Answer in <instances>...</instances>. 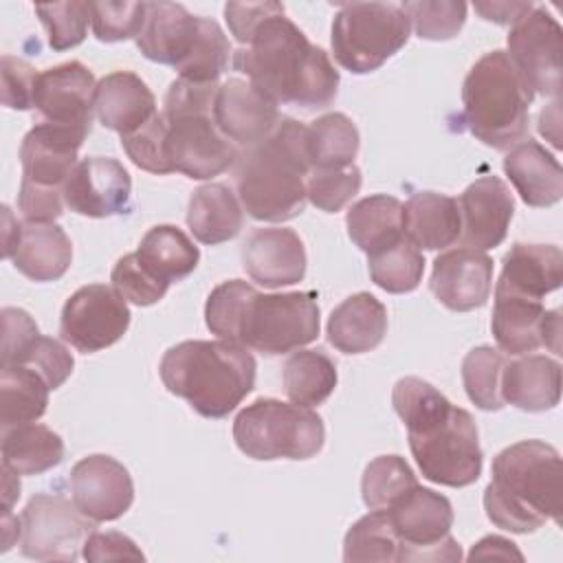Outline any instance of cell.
Segmentation results:
<instances>
[{"instance_id":"cell-12","label":"cell","mask_w":563,"mask_h":563,"mask_svg":"<svg viewBox=\"0 0 563 563\" xmlns=\"http://www.w3.org/2000/svg\"><path fill=\"white\" fill-rule=\"evenodd\" d=\"M92 530L95 521L66 497L37 493L20 515V552L35 561H77Z\"/></svg>"},{"instance_id":"cell-9","label":"cell","mask_w":563,"mask_h":563,"mask_svg":"<svg viewBox=\"0 0 563 563\" xmlns=\"http://www.w3.org/2000/svg\"><path fill=\"white\" fill-rule=\"evenodd\" d=\"M233 440L253 460H308L323 449L325 427L310 407L257 398L235 416Z\"/></svg>"},{"instance_id":"cell-4","label":"cell","mask_w":563,"mask_h":563,"mask_svg":"<svg viewBox=\"0 0 563 563\" xmlns=\"http://www.w3.org/2000/svg\"><path fill=\"white\" fill-rule=\"evenodd\" d=\"M231 169L238 200L251 218L262 222L297 218L306 209V180L312 172L308 125L282 117L264 141L240 150Z\"/></svg>"},{"instance_id":"cell-15","label":"cell","mask_w":563,"mask_h":563,"mask_svg":"<svg viewBox=\"0 0 563 563\" xmlns=\"http://www.w3.org/2000/svg\"><path fill=\"white\" fill-rule=\"evenodd\" d=\"M88 134L90 128L84 125H64L51 121L33 125L20 145V185L64 194V183L79 163L77 154Z\"/></svg>"},{"instance_id":"cell-29","label":"cell","mask_w":563,"mask_h":563,"mask_svg":"<svg viewBox=\"0 0 563 563\" xmlns=\"http://www.w3.org/2000/svg\"><path fill=\"white\" fill-rule=\"evenodd\" d=\"M9 260L33 282H55L73 262V244L66 231L55 222L22 220L18 242Z\"/></svg>"},{"instance_id":"cell-53","label":"cell","mask_w":563,"mask_h":563,"mask_svg":"<svg viewBox=\"0 0 563 563\" xmlns=\"http://www.w3.org/2000/svg\"><path fill=\"white\" fill-rule=\"evenodd\" d=\"M534 9L532 2H475V11L497 24H515Z\"/></svg>"},{"instance_id":"cell-1","label":"cell","mask_w":563,"mask_h":563,"mask_svg":"<svg viewBox=\"0 0 563 563\" xmlns=\"http://www.w3.org/2000/svg\"><path fill=\"white\" fill-rule=\"evenodd\" d=\"M231 64L277 106L323 110L339 92L341 77L330 55L308 42L279 2L251 29Z\"/></svg>"},{"instance_id":"cell-51","label":"cell","mask_w":563,"mask_h":563,"mask_svg":"<svg viewBox=\"0 0 563 563\" xmlns=\"http://www.w3.org/2000/svg\"><path fill=\"white\" fill-rule=\"evenodd\" d=\"M2 103L11 110H31L37 73L35 68L13 55H2Z\"/></svg>"},{"instance_id":"cell-38","label":"cell","mask_w":563,"mask_h":563,"mask_svg":"<svg viewBox=\"0 0 563 563\" xmlns=\"http://www.w3.org/2000/svg\"><path fill=\"white\" fill-rule=\"evenodd\" d=\"M361 136L343 112H330L308 125V158L312 169H341L354 165Z\"/></svg>"},{"instance_id":"cell-27","label":"cell","mask_w":563,"mask_h":563,"mask_svg":"<svg viewBox=\"0 0 563 563\" xmlns=\"http://www.w3.org/2000/svg\"><path fill=\"white\" fill-rule=\"evenodd\" d=\"M504 172L528 207H552L563 196L561 163L532 139L510 147L504 156Z\"/></svg>"},{"instance_id":"cell-50","label":"cell","mask_w":563,"mask_h":563,"mask_svg":"<svg viewBox=\"0 0 563 563\" xmlns=\"http://www.w3.org/2000/svg\"><path fill=\"white\" fill-rule=\"evenodd\" d=\"M2 350L0 365H15L29 345L40 336L37 323L22 308H2Z\"/></svg>"},{"instance_id":"cell-37","label":"cell","mask_w":563,"mask_h":563,"mask_svg":"<svg viewBox=\"0 0 563 563\" xmlns=\"http://www.w3.org/2000/svg\"><path fill=\"white\" fill-rule=\"evenodd\" d=\"M336 365L323 350H295L284 363V391L301 407L325 402L336 387Z\"/></svg>"},{"instance_id":"cell-26","label":"cell","mask_w":563,"mask_h":563,"mask_svg":"<svg viewBox=\"0 0 563 563\" xmlns=\"http://www.w3.org/2000/svg\"><path fill=\"white\" fill-rule=\"evenodd\" d=\"M563 284V253L554 244L517 242L501 262L495 290L543 301Z\"/></svg>"},{"instance_id":"cell-16","label":"cell","mask_w":563,"mask_h":563,"mask_svg":"<svg viewBox=\"0 0 563 563\" xmlns=\"http://www.w3.org/2000/svg\"><path fill=\"white\" fill-rule=\"evenodd\" d=\"M490 330L504 354L521 356L539 347L561 354V310H545L539 299L495 290Z\"/></svg>"},{"instance_id":"cell-2","label":"cell","mask_w":563,"mask_h":563,"mask_svg":"<svg viewBox=\"0 0 563 563\" xmlns=\"http://www.w3.org/2000/svg\"><path fill=\"white\" fill-rule=\"evenodd\" d=\"M391 405L407 427L409 449L424 479L451 488L479 479L484 453L477 424L466 409L418 376H405L394 385Z\"/></svg>"},{"instance_id":"cell-28","label":"cell","mask_w":563,"mask_h":563,"mask_svg":"<svg viewBox=\"0 0 563 563\" xmlns=\"http://www.w3.org/2000/svg\"><path fill=\"white\" fill-rule=\"evenodd\" d=\"M501 398L530 413L554 409L561 400V363L545 354H521L504 365Z\"/></svg>"},{"instance_id":"cell-39","label":"cell","mask_w":563,"mask_h":563,"mask_svg":"<svg viewBox=\"0 0 563 563\" xmlns=\"http://www.w3.org/2000/svg\"><path fill=\"white\" fill-rule=\"evenodd\" d=\"M343 561H402V543L385 510H369L345 532Z\"/></svg>"},{"instance_id":"cell-22","label":"cell","mask_w":563,"mask_h":563,"mask_svg":"<svg viewBox=\"0 0 563 563\" xmlns=\"http://www.w3.org/2000/svg\"><path fill=\"white\" fill-rule=\"evenodd\" d=\"M457 205L462 218V246L484 253L506 240L515 213V198L501 178H477L462 191Z\"/></svg>"},{"instance_id":"cell-55","label":"cell","mask_w":563,"mask_h":563,"mask_svg":"<svg viewBox=\"0 0 563 563\" xmlns=\"http://www.w3.org/2000/svg\"><path fill=\"white\" fill-rule=\"evenodd\" d=\"M18 233H20V222L18 218H13L11 209L4 205L2 207V255L9 260L11 251L18 242Z\"/></svg>"},{"instance_id":"cell-33","label":"cell","mask_w":563,"mask_h":563,"mask_svg":"<svg viewBox=\"0 0 563 563\" xmlns=\"http://www.w3.org/2000/svg\"><path fill=\"white\" fill-rule=\"evenodd\" d=\"M350 240L374 255L405 238L402 202L387 194H374L354 202L345 216Z\"/></svg>"},{"instance_id":"cell-54","label":"cell","mask_w":563,"mask_h":563,"mask_svg":"<svg viewBox=\"0 0 563 563\" xmlns=\"http://www.w3.org/2000/svg\"><path fill=\"white\" fill-rule=\"evenodd\" d=\"M471 561L475 559H517V561H523V554L517 550V545L504 537H497V534H490V537H484L482 541H477L468 554Z\"/></svg>"},{"instance_id":"cell-25","label":"cell","mask_w":563,"mask_h":563,"mask_svg":"<svg viewBox=\"0 0 563 563\" xmlns=\"http://www.w3.org/2000/svg\"><path fill=\"white\" fill-rule=\"evenodd\" d=\"M95 114L103 128L125 136L158 112L152 90L136 73L114 70L97 81Z\"/></svg>"},{"instance_id":"cell-56","label":"cell","mask_w":563,"mask_h":563,"mask_svg":"<svg viewBox=\"0 0 563 563\" xmlns=\"http://www.w3.org/2000/svg\"><path fill=\"white\" fill-rule=\"evenodd\" d=\"M20 497V475L2 466V501H4V512H11L13 501Z\"/></svg>"},{"instance_id":"cell-31","label":"cell","mask_w":563,"mask_h":563,"mask_svg":"<svg viewBox=\"0 0 563 563\" xmlns=\"http://www.w3.org/2000/svg\"><path fill=\"white\" fill-rule=\"evenodd\" d=\"M387 334V308L369 292L345 297L328 319V341L343 354H365Z\"/></svg>"},{"instance_id":"cell-24","label":"cell","mask_w":563,"mask_h":563,"mask_svg":"<svg viewBox=\"0 0 563 563\" xmlns=\"http://www.w3.org/2000/svg\"><path fill=\"white\" fill-rule=\"evenodd\" d=\"M246 275L264 288L299 284L306 275L308 257L301 238L286 227L255 229L242 246Z\"/></svg>"},{"instance_id":"cell-10","label":"cell","mask_w":563,"mask_h":563,"mask_svg":"<svg viewBox=\"0 0 563 563\" xmlns=\"http://www.w3.org/2000/svg\"><path fill=\"white\" fill-rule=\"evenodd\" d=\"M411 22L400 4L345 2L332 20V55L354 75L378 70L409 40Z\"/></svg>"},{"instance_id":"cell-45","label":"cell","mask_w":563,"mask_h":563,"mask_svg":"<svg viewBox=\"0 0 563 563\" xmlns=\"http://www.w3.org/2000/svg\"><path fill=\"white\" fill-rule=\"evenodd\" d=\"M121 147L128 158L150 174H172L174 167L167 156V121L163 112L154 114L136 132L121 136Z\"/></svg>"},{"instance_id":"cell-46","label":"cell","mask_w":563,"mask_h":563,"mask_svg":"<svg viewBox=\"0 0 563 563\" xmlns=\"http://www.w3.org/2000/svg\"><path fill=\"white\" fill-rule=\"evenodd\" d=\"M361 185L363 176L356 165L341 169H312L306 180V196L317 209L336 213L358 194Z\"/></svg>"},{"instance_id":"cell-20","label":"cell","mask_w":563,"mask_h":563,"mask_svg":"<svg viewBox=\"0 0 563 563\" xmlns=\"http://www.w3.org/2000/svg\"><path fill=\"white\" fill-rule=\"evenodd\" d=\"M207 18L191 15L176 2H145V22L136 46L150 62L180 70L198 48Z\"/></svg>"},{"instance_id":"cell-17","label":"cell","mask_w":563,"mask_h":563,"mask_svg":"<svg viewBox=\"0 0 563 563\" xmlns=\"http://www.w3.org/2000/svg\"><path fill=\"white\" fill-rule=\"evenodd\" d=\"M132 178L110 156L81 158L64 183V205L86 218L123 216L132 207Z\"/></svg>"},{"instance_id":"cell-6","label":"cell","mask_w":563,"mask_h":563,"mask_svg":"<svg viewBox=\"0 0 563 563\" xmlns=\"http://www.w3.org/2000/svg\"><path fill=\"white\" fill-rule=\"evenodd\" d=\"M167 391L180 396L205 418L229 416L255 387L253 354L231 341H183L172 345L158 365Z\"/></svg>"},{"instance_id":"cell-35","label":"cell","mask_w":563,"mask_h":563,"mask_svg":"<svg viewBox=\"0 0 563 563\" xmlns=\"http://www.w3.org/2000/svg\"><path fill=\"white\" fill-rule=\"evenodd\" d=\"M143 266L165 284L180 282L198 266L200 251L185 231L174 224L152 227L136 249Z\"/></svg>"},{"instance_id":"cell-13","label":"cell","mask_w":563,"mask_h":563,"mask_svg":"<svg viewBox=\"0 0 563 563\" xmlns=\"http://www.w3.org/2000/svg\"><path fill=\"white\" fill-rule=\"evenodd\" d=\"M508 59L532 95L559 99L563 81V31L543 9L534 7L508 33Z\"/></svg>"},{"instance_id":"cell-14","label":"cell","mask_w":563,"mask_h":563,"mask_svg":"<svg viewBox=\"0 0 563 563\" xmlns=\"http://www.w3.org/2000/svg\"><path fill=\"white\" fill-rule=\"evenodd\" d=\"M128 301L114 286L88 284L75 290L59 319V336L77 352L92 354L114 345L130 325Z\"/></svg>"},{"instance_id":"cell-48","label":"cell","mask_w":563,"mask_h":563,"mask_svg":"<svg viewBox=\"0 0 563 563\" xmlns=\"http://www.w3.org/2000/svg\"><path fill=\"white\" fill-rule=\"evenodd\" d=\"M110 282L119 290V295L134 306H152L161 301L169 288V284H165L143 266L136 251L117 260L110 273Z\"/></svg>"},{"instance_id":"cell-44","label":"cell","mask_w":563,"mask_h":563,"mask_svg":"<svg viewBox=\"0 0 563 563\" xmlns=\"http://www.w3.org/2000/svg\"><path fill=\"white\" fill-rule=\"evenodd\" d=\"M35 13L46 29V40L53 51H68L86 40L90 22V2L68 0L53 4H35Z\"/></svg>"},{"instance_id":"cell-36","label":"cell","mask_w":563,"mask_h":563,"mask_svg":"<svg viewBox=\"0 0 563 563\" xmlns=\"http://www.w3.org/2000/svg\"><path fill=\"white\" fill-rule=\"evenodd\" d=\"M0 427L2 431L35 422L48 407V383L31 367L0 365Z\"/></svg>"},{"instance_id":"cell-7","label":"cell","mask_w":563,"mask_h":563,"mask_svg":"<svg viewBox=\"0 0 563 563\" xmlns=\"http://www.w3.org/2000/svg\"><path fill=\"white\" fill-rule=\"evenodd\" d=\"M532 99L506 51H490L464 77L462 121L484 145L510 150L528 136Z\"/></svg>"},{"instance_id":"cell-5","label":"cell","mask_w":563,"mask_h":563,"mask_svg":"<svg viewBox=\"0 0 563 563\" xmlns=\"http://www.w3.org/2000/svg\"><path fill=\"white\" fill-rule=\"evenodd\" d=\"M490 475L484 510L497 528L526 534L548 519L561 523L563 464L552 444L543 440L510 444L495 455Z\"/></svg>"},{"instance_id":"cell-8","label":"cell","mask_w":563,"mask_h":563,"mask_svg":"<svg viewBox=\"0 0 563 563\" xmlns=\"http://www.w3.org/2000/svg\"><path fill=\"white\" fill-rule=\"evenodd\" d=\"M220 84L174 79L165 95L167 156L174 172L191 180L213 178L233 167L240 150L213 121V101Z\"/></svg>"},{"instance_id":"cell-42","label":"cell","mask_w":563,"mask_h":563,"mask_svg":"<svg viewBox=\"0 0 563 563\" xmlns=\"http://www.w3.org/2000/svg\"><path fill=\"white\" fill-rule=\"evenodd\" d=\"M418 486L411 466L400 455H378L363 473L361 495L369 510H387L405 493Z\"/></svg>"},{"instance_id":"cell-21","label":"cell","mask_w":563,"mask_h":563,"mask_svg":"<svg viewBox=\"0 0 563 563\" xmlns=\"http://www.w3.org/2000/svg\"><path fill=\"white\" fill-rule=\"evenodd\" d=\"M279 119L277 103L249 79L231 77L220 84L213 101V121L233 145L249 147L264 141Z\"/></svg>"},{"instance_id":"cell-19","label":"cell","mask_w":563,"mask_h":563,"mask_svg":"<svg viewBox=\"0 0 563 563\" xmlns=\"http://www.w3.org/2000/svg\"><path fill=\"white\" fill-rule=\"evenodd\" d=\"M97 81L81 62H64L37 73L33 108L51 123L92 128Z\"/></svg>"},{"instance_id":"cell-18","label":"cell","mask_w":563,"mask_h":563,"mask_svg":"<svg viewBox=\"0 0 563 563\" xmlns=\"http://www.w3.org/2000/svg\"><path fill=\"white\" fill-rule=\"evenodd\" d=\"M73 504L95 523L123 517L134 501L130 471L110 455H86L70 468Z\"/></svg>"},{"instance_id":"cell-49","label":"cell","mask_w":563,"mask_h":563,"mask_svg":"<svg viewBox=\"0 0 563 563\" xmlns=\"http://www.w3.org/2000/svg\"><path fill=\"white\" fill-rule=\"evenodd\" d=\"M15 365L35 369L48 383L51 389H57L73 374L75 358L62 341L40 334Z\"/></svg>"},{"instance_id":"cell-43","label":"cell","mask_w":563,"mask_h":563,"mask_svg":"<svg viewBox=\"0 0 563 563\" xmlns=\"http://www.w3.org/2000/svg\"><path fill=\"white\" fill-rule=\"evenodd\" d=\"M400 9L407 13L420 40L444 42L453 40L462 31L468 4L455 0H416L402 2Z\"/></svg>"},{"instance_id":"cell-23","label":"cell","mask_w":563,"mask_h":563,"mask_svg":"<svg viewBox=\"0 0 563 563\" xmlns=\"http://www.w3.org/2000/svg\"><path fill=\"white\" fill-rule=\"evenodd\" d=\"M429 288L453 312L482 308L493 290V260L466 246L446 251L433 260Z\"/></svg>"},{"instance_id":"cell-32","label":"cell","mask_w":563,"mask_h":563,"mask_svg":"<svg viewBox=\"0 0 563 563\" xmlns=\"http://www.w3.org/2000/svg\"><path fill=\"white\" fill-rule=\"evenodd\" d=\"M244 224L238 196L222 183L198 187L187 207V227L202 244H222L233 240Z\"/></svg>"},{"instance_id":"cell-3","label":"cell","mask_w":563,"mask_h":563,"mask_svg":"<svg viewBox=\"0 0 563 563\" xmlns=\"http://www.w3.org/2000/svg\"><path fill=\"white\" fill-rule=\"evenodd\" d=\"M205 323L218 339L266 356L295 352L319 336L317 295L257 292L242 279L218 284L205 303Z\"/></svg>"},{"instance_id":"cell-30","label":"cell","mask_w":563,"mask_h":563,"mask_svg":"<svg viewBox=\"0 0 563 563\" xmlns=\"http://www.w3.org/2000/svg\"><path fill=\"white\" fill-rule=\"evenodd\" d=\"M405 238L424 251H442L460 242L462 218L455 198L438 191H416L402 205Z\"/></svg>"},{"instance_id":"cell-34","label":"cell","mask_w":563,"mask_h":563,"mask_svg":"<svg viewBox=\"0 0 563 563\" xmlns=\"http://www.w3.org/2000/svg\"><path fill=\"white\" fill-rule=\"evenodd\" d=\"M64 460V440L46 424L26 422L2 431V466L15 475H40Z\"/></svg>"},{"instance_id":"cell-41","label":"cell","mask_w":563,"mask_h":563,"mask_svg":"<svg viewBox=\"0 0 563 563\" xmlns=\"http://www.w3.org/2000/svg\"><path fill=\"white\" fill-rule=\"evenodd\" d=\"M506 365L504 352L490 345L473 347L462 361V383L468 400L484 411H499L506 402L501 398V372Z\"/></svg>"},{"instance_id":"cell-52","label":"cell","mask_w":563,"mask_h":563,"mask_svg":"<svg viewBox=\"0 0 563 563\" xmlns=\"http://www.w3.org/2000/svg\"><path fill=\"white\" fill-rule=\"evenodd\" d=\"M81 556L86 561L99 563V561H121V559H132V561H143V552L136 548V543L121 534V532H97L92 530L90 537L84 543Z\"/></svg>"},{"instance_id":"cell-47","label":"cell","mask_w":563,"mask_h":563,"mask_svg":"<svg viewBox=\"0 0 563 563\" xmlns=\"http://www.w3.org/2000/svg\"><path fill=\"white\" fill-rule=\"evenodd\" d=\"M145 2H90V24L99 42H123L141 33Z\"/></svg>"},{"instance_id":"cell-40","label":"cell","mask_w":563,"mask_h":563,"mask_svg":"<svg viewBox=\"0 0 563 563\" xmlns=\"http://www.w3.org/2000/svg\"><path fill=\"white\" fill-rule=\"evenodd\" d=\"M367 268L372 282L394 295L411 292L420 286L424 273V257L407 238L400 242L367 255Z\"/></svg>"},{"instance_id":"cell-11","label":"cell","mask_w":563,"mask_h":563,"mask_svg":"<svg viewBox=\"0 0 563 563\" xmlns=\"http://www.w3.org/2000/svg\"><path fill=\"white\" fill-rule=\"evenodd\" d=\"M389 521L402 543V561H460V543L451 537V501L420 484L394 501Z\"/></svg>"}]
</instances>
